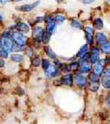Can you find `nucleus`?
I'll list each match as a JSON object with an SVG mask.
<instances>
[{
    "label": "nucleus",
    "instance_id": "nucleus-1",
    "mask_svg": "<svg viewBox=\"0 0 110 124\" xmlns=\"http://www.w3.org/2000/svg\"><path fill=\"white\" fill-rule=\"evenodd\" d=\"M0 47L5 49L7 53H10L12 51V48H13L12 39L7 33H5L0 37Z\"/></svg>",
    "mask_w": 110,
    "mask_h": 124
},
{
    "label": "nucleus",
    "instance_id": "nucleus-2",
    "mask_svg": "<svg viewBox=\"0 0 110 124\" xmlns=\"http://www.w3.org/2000/svg\"><path fill=\"white\" fill-rule=\"evenodd\" d=\"M10 37H11L12 40H14L16 42V44L20 45V46H25L27 41H28L27 37L22 35L21 33H18V32H14L10 35Z\"/></svg>",
    "mask_w": 110,
    "mask_h": 124
},
{
    "label": "nucleus",
    "instance_id": "nucleus-3",
    "mask_svg": "<svg viewBox=\"0 0 110 124\" xmlns=\"http://www.w3.org/2000/svg\"><path fill=\"white\" fill-rule=\"evenodd\" d=\"M44 34V31L41 27H34L33 28V31H32V38L36 40V41H40L42 40V37Z\"/></svg>",
    "mask_w": 110,
    "mask_h": 124
},
{
    "label": "nucleus",
    "instance_id": "nucleus-4",
    "mask_svg": "<svg viewBox=\"0 0 110 124\" xmlns=\"http://www.w3.org/2000/svg\"><path fill=\"white\" fill-rule=\"evenodd\" d=\"M73 81H74L75 85L79 87H84L87 85V79L84 77V75H76L73 77Z\"/></svg>",
    "mask_w": 110,
    "mask_h": 124
},
{
    "label": "nucleus",
    "instance_id": "nucleus-5",
    "mask_svg": "<svg viewBox=\"0 0 110 124\" xmlns=\"http://www.w3.org/2000/svg\"><path fill=\"white\" fill-rule=\"evenodd\" d=\"M40 1H37L35 3H32V4H28V5H23L21 7H18L17 9L19 10V11H22V12H29L32 9H34L38 6L40 5Z\"/></svg>",
    "mask_w": 110,
    "mask_h": 124
},
{
    "label": "nucleus",
    "instance_id": "nucleus-6",
    "mask_svg": "<svg viewBox=\"0 0 110 124\" xmlns=\"http://www.w3.org/2000/svg\"><path fill=\"white\" fill-rule=\"evenodd\" d=\"M45 74H46V76H48L50 78H53L59 75V71L55 66H50L47 70H45Z\"/></svg>",
    "mask_w": 110,
    "mask_h": 124
},
{
    "label": "nucleus",
    "instance_id": "nucleus-7",
    "mask_svg": "<svg viewBox=\"0 0 110 124\" xmlns=\"http://www.w3.org/2000/svg\"><path fill=\"white\" fill-rule=\"evenodd\" d=\"M61 81H62V85L71 86V85H73V77L70 74H67V75H63L62 78H61Z\"/></svg>",
    "mask_w": 110,
    "mask_h": 124
},
{
    "label": "nucleus",
    "instance_id": "nucleus-8",
    "mask_svg": "<svg viewBox=\"0 0 110 124\" xmlns=\"http://www.w3.org/2000/svg\"><path fill=\"white\" fill-rule=\"evenodd\" d=\"M16 30L21 33H28L29 31V27L28 26L26 23L19 22L16 25Z\"/></svg>",
    "mask_w": 110,
    "mask_h": 124
},
{
    "label": "nucleus",
    "instance_id": "nucleus-9",
    "mask_svg": "<svg viewBox=\"0 0 110 124\" xmlns=\"http://www.w3.org/2000/svg\"><path fill=\"white\" fill-rule=\"evenodd\" d=\"M95 40H96L97 44L102 45L103 43H105V42L107 41V38L103 33H96V35H95Z\"/></svg>",
    "mask_w": 110,
    "mask_h": 124
},
{
    "label": "nucleus",
    "instance_id": "nucleus-10",
    "mask_svg": "<svg viewBox=\"0 0 110 124\" xmlns=\"http://www.w3.org/2000/svg\"><path fill=\"white\" fill-rule=\"evenodd\" d=\"M91 71V65L86 62H83L81 66H80V72L82 74H88Z\"/></svg>",
    "mask_w": 110,
    "mask_h": 124
},
{
    "label": "nucleus",
    "instance_id": "nucleus-11",
    "mask_svg": "<svg viewBox=\"0 0 110 124\" xmlns=\"http://www.w3.org/2000/svg\"><path fill=\"white\" fill-rule=\"evenodd\" d=\"M102 85L106 89H110V77L107 75H105L101 78Z\"/></svg>",
    "mask_w": 110,
    "mask_h": 124
},
{
    "label": "nucleus",
    "instance_id": "nucleus-12",
    "mask_svg": "<svg viewBox=\"0 0 110 124\" xmlns=\"http://www.w3.org/2000/svg\"><path fill=\"white\" fill-rule=\"evenodd\" d=\"M93 71H94L95 74H96V75H101L102 73H103V71H104V65H102L99 62H97V63L95 64V66L93 68Z\"/></svg>",
    "mask_w": 110,
    "mask_h": 124
},
{
    "label": "nucleus",
    "instance_id": "nucleus-13",
    "mask_svg": "<svg viewBox=\"0 0 110 124\" xmlns=\"http://www.w3.org/2000/svg\"><path fill=\"white\" fill-rule=\"evenodd\" d=\"M93 25L95 27V29H96V30H102L103 27H104V23H103V20H102L101 18H95L94 20V24Z\"/></svg>",
    "mask_w": 110,
    "mask_h": 124
},
{
    "label": "nucleus",
    "instance_id": "nucleus-14",
    "mask_svg": "<svg viewBox=\"0 0 110 124\" xmlns=\"http://www.w3.org/2000/svg\"><path fill=\"white\" fill-rule=\"evenodd\" d=\"M101 50L102 52L106 54H109L110 53V42L106 41L105 43H103L101 45Z\"/></svg>",
    "mask_w": 110,
    "mask_h": 124
},
{
    "label": "nucleus",
    "instance_id": "nucleus-15",
    "mask_svg": "<svg viewBox=\"0 0 110 124\" xmlns=\"http://www.w3.org/2000/svg\"><path fill=\"white\" fill-rule=\"evenodd\" d=\"M64 21H65V17L63 15L58 14L54 17V23L55 24H61V23L64 22Z\"/></svg>",
    "mask_w": 110,
    "mask_h": 124
},
{
    "label": "nucleus",
    "instance_id": "nucleus-16",
    "mask_svg": "<svg viewBox=\"0 0 110 124\" xmlns=\"http://www.w3.org/2000/svg\"><path fill=\"white\" fill-rule=\"evenodd\" d=\"M10 60L15 62H21L22 60H23V57H22V55H20V54L16 53V54H12L10 56Z\"/></svg>",
    "mask_w": 110,
    "mask_h": 124
},
{
    "label": "nucleus",
    "instance_id": "nucleus-17",
    "mask_svg": "<svg viewBox=\"0 0 110 124\" xmlns=\"http://www.w3.org/2000/svg\"><path fill=\"white\" fill-rule=\"evenodd\" d=\"M44 49H45V53H47V55H48L49 57L51 58V59H54V60L56 59V54L53 53L52 50L51 49V48H50L49 46H46V47H45Z\"/></svg>",
    "mask_w": 110,
    "mask_h": 124
},
{
    "label": "nucleus",
    "instance_id": "nucleus-18",
    "mask_svg": "<svg viewBox=\"0 0 110 124\" xmlns=\"http://www.w3.org/2000/svg\"><path fill=\"white\" fill-rule=\"evenodd\" d=\"M56 30V26H55V24L54 23H51V24H48L47 25V28H46V32L49 33L50 35H51L54 31Z\"/></svg>",
    "mask_w": 110,
    "mask_h": 124
},
{
    "label": "nucleus",
    "instance_id": "nucleus-19",
    "mask_svg": "<svg viewBox=\"0 0 110 124\" xmlns=\"http://www.w3.org/2000/svg\"><path fill=\"white\" fill-rule=\"evenodd\" d=\"M89 60L91 63H96L99 61V53H91Z\"/></svg>",
    "mask_w": 110,
    "mask_h": 124
},
{
    "label": "nucleus",
    "instance_id": "nucleus-20",
    "mask_svg": "<svg viewBox=\"0 0 110 124\" xmlns=\"http://www.w3.org/2000/svg\"><path fill=\"white\" fill-rule=\"evenodd\" d=\"M87 50H88V45L87 44H85L84 45V46H82V48L80 49V51L78 52V53H77V57H82L84 54H85V53H87Z\"/></svg>",
    "mask_w": 110,
    "mask_h": 124
},
{
    "label": "nucleus",
    "instance_id": "nucleus-21",
    "mask_svg": "<svg viewBox=\"0 0 110 124\" xmlns=\"http://www.w3.org/2000/svg\"><path fill=\"white\" fill-rule=\"evenodd\" d=\"M89 79L91 80L92 83H98V81H99V75L95 74V73H92V74H90V75H89Z\"/></svg>",
    "mask_w": 110,
    "mask_h": 124
},
{
    "label": "nucleus",
    "instance_id": "nucleus-22",
    "mask_svg": "<svg viewBox=\"0 0 110 124\" xmlns=\"http://www.w3.org/2000/svg\"><path fill=\"white\" fill-rule=\"evenodd\" d=\"M72 27L74 28V29H78V30H81V29L83 28L82 24H81L78 20H75V19H73V20L72 21Z\"/></svg>",
    "mask_w": 110,
    "mask_h": 124
},
{
    "label": "nucleus",
    "instance_id": "nucleus-23",
    "mask_svg": "<svg viewBox=\"0 0 110 124\" xmlns=\"http://www.w3.org/2000/svg\"><path fill=\"white\" fill-rule=\"evenodd\" d=\"M31 63H32V65L35 67H38L40 65V63H41V61H40V58L38 57H35L32 59V61H31Z\"/></svg>",
    "mask_w": 110,
    "mask_h": 124
},
{
    "label": "nucleus",
    "instance_id": "nucleus-24",
    "mask_svg": "<svg viewBox=\"0 0 110 124\" xmlns=\"http://www.w3.org/2000/svg\"><path fill=\"white\" fill-rule=\"evenodd\" d=\"M71 70H72V68H71L70 64H63V65H62V71L63 73H70Z\"/></svg>",
    "mask_w": 110,
    "mask_h": 124
},
{
    "label": "nucleus",
    "instance_id": "nucleus-25",
    "mask_svg": "<svg viewBox=\"0 0 110 124\" xmlns=\"http://www.w3.org/2000/svg\"><path fill=\"white\" fill-rule=\"evenodd\" d=\"M41 62H42V67H43L44 70H47L49 67L51 66V63L47 59H43Z\"/></svg>",
    "mask_w": 110,
    "mask_h": 124
},
{
    "label": "nucleus",
    "instance_id": "nucleus-26",
    "mask_svg": "<svg viewBox=\"0 0 110 124\" xmlns=\"http://www.w3.org/2000/svg\"><path fill=\"white\" fill-rule=\"evenodd\" d=\"M7 56H8V53L2 47H0V58H7Z\"/></svg>",
    "mask_w": 110,
    "mask_h": 124
},
{
    "label": "nucleus",
    "instance_id": "nucleus-27",
    "mask_svg": "<svg viewBox=\"0 0 110 124\" xmlns=\"http://www.w3.org/2000/svg\"><path fill=\"white\" fill-rule=\"evenodd\" d=\"M50 37H51V35H50L49 33H47V32H44L43 37H42V40H41V41H42L43 43H48V41L50 40Z\"/></svg>",
    "mask_w": 110,
    "mask_h": 124
},
{
    "label": "nucleus",
    "instance_id": "nucleus-28",
    "mask_svg": "<svg viewBox=\"0 0 110 124\" xmlns=\"http://www.w3.org/2000/svg\"><path fill=\"white\" fill-rule=\"evenodd\" d=\"M89 88H90V90L93 91V92H96L97 90L99 89V85L97 84V83H94V84H92L90 85Z\"/></svg>",
    "mask_w": 110,
    "mask_h": 124
},
{
    "label": "nucleus",
    "instance_id": "nucleus-29",
    "mask_svg": "<svg viewBox=\"0 0 110 124\" xmlns=\"http://www.w3.org/2000/svg\"><path fill=\"white\" fill-rule=\"evenodd\" d=\"M85 38H86V40H87L88 44H92L93 43V35L92 34L85 33Z\"/></svg>",
    "mask_w": 110,
    "mask_h": 124
},
{
    "label": "nucleus",
    "instance_id": "nucleus-30",
    "mask_svg": "<svg viewBox=\"0 0 110 124\" xmlns=\"http://www.w3.org/2000/svg\"><path fill=\"white\" fill-rule=\"evenodd\" d=\"M45 21L47 22V24L54 23V18H52L51 16H46V18H45Z\"/></svg>",
    "mask_w": 110,
    "mask_h": 124
},
{
    "label": "nucleus",
    "instance_id": "nucleus-31",
    "mask_svg": "<svg viewBox=\"0 0 110 124\" xmlns=\"http://www.w3.org/2000/svg\"><path fill=\"white\" fill-rule=\"evenodd\" d=\"M84 31H85V33H88V34H92L94 33V31H93V28L91 27H85L84 28Z\"/></svg>",
    "mask_w": 110,
    "mask_h": 124
},
{
    "label": "nucleus",
    "instance_id": "nucleus-32",
    "mask_svg": "<svg viewBox=\"0 0 110 124\" xmlns=\"http://www.w3.org/2000/svg\"><path fill=\"white\" fill-rule=\"evenodd\" d=\"M106 106L110 108V92L107 94V96H106Z\"/></svg>",
    "mask_w": 110,
    "mask_h": 124
},
{
    "label": "nucleus",
    "instance_id": "nucleus-33",
    "mask_svg": "<svg viewBox=\"0 0 110 124\" xmlns=\"http://www.w3.org/2000/svg\"><path fill=\"white\" fill-rule=\"evenodd\" d=\"M70 65H71V68H72V69H76L77 67L79 66V63L76 62H72V63H70Z\"/></svg>",
    "mask_w": 110,
    "mask_h": 124
},
{
    "label": "nucleus",
    "instance_id": "nucleus-34",
    "mask_svg": "<svg viewBox=\"0 0 110 124\" xmlns=\"http://www.w3.org/2000/svg\"><path fill=\"white\" fill-rule=\"evenodd\" d=\"M53 84H54V85H62V81H61V79H60V80H55L53 82Z\"/></svg>",
    "mask_w": 110,
    "mask_h": 124
},
{
    "label": "nucleus",
    "instance_id": "nucleus-35",
    "mask_svg": "<svg viewBox=\"0 0 110 124\" xmlns=\"http://www.w3.org/2000/svg\"><path fill=\"white\" fill-rule=\"evenodd\" d=\"M54 65H55V67H62V62H59V61H55L54 62Z\"/></svg>",
    "mask_w": 110,
    "mask_h": 124
},
{
    "label": "nucleus",
    "instance_id": "nucleus-36",
    "mask_svg": "<svg viewBox=\"0 0 110 124\" xmlns=\"http://www.w3.org/2000/svg\"><path fill=\"white\" fill-rule=\"evenodd\" d=\"M5 66V61L3 58H0V67Z\"/></svg>",
    "mask_w": 110,
    "mask_h": 124
},
{
    "label": "nucleus",
    "instance_id": "nucleus-37",
    "mask_svg": "<svg viewBox=\"0 0 110 124\" xmlns=\"http://www.w3.org/2000/svg\"><path fill=\"white\" fill-rule=\"evenodd\" d=\"M95 0H84L83 2H84V4H91V3H93V2H95Z\"/></svg>",
    "mask_w": 110,
    "mask_h": 124
},
{
    "label": "nucleus",
    "instance_id": "nucleus-38",
    "mask_svg": "<svg viewBox=\"0 0 110 124\" xmlns=\"http://www.w3.org/2000/svg\"><path fill=\"white\" fill-rule=\"evenodd\" d=\"M17 93H18V95H23V94H24V91H23L21 88H18L17 89Z\"/></svg>",
    "mask_w": 110,
    "mask_h": 124
},
{
    "label": "nucleus",
    "instance_id": "nucleus-39",
    "mask_svg": "<svg viewBox=\"0 0 110 124\" xmlns=\"http://www.w3.org/2000/svg\"><path fill=\"white\" fill-rule=\"evenodd\" d=\"M8 1L9 0H0V3H1L2 5H6Z\"/></svg>",
    "mask_w": 110,
    "mask_h": 124
},
{
    "label": "nucleus",
    "instance_id": "nucleus-40",
    "mask_svg": "<svg viewBox=\"0 0 110 124\" xmlns=\"http://www.w3.org/2000/svg\"><path fill=\"white\" fill-rule=\"evenodd\" d=\"M106 75H107V76H109V77H110V68H108V69H106Z\"/></svg>",
    "mask_w": 110,
    "mask_h": 124
},
{
    "label": "nucleus",
    "instance_id": "nucleus-41",
    "mask_svg": "<svg viewBox=\"0 0 110 124\" xmlns=\"http://www.w3.org/2000/svg\"><path fill=\"white\" fill-rule=\"evenodd\" d=\"M107 62H110V55L108 56V57H107Z\"/></svg>",
    "mask_w": 110,
    "mask_h": 124
},
{
    "label": "nucleus",
    "instance_id": "nucleus-42",
    "mask_svg": "<svg viewBox=\"0 0 110 124\" xmlns=\"http://www.w3.org/2000/svg\"><path fill=\"white\" fill-rule=\"evenodd\" d=\"M2 18H2V15H1V14H0V21H1V20H2Z\"/></svg>",
    "mask_w": 110,
    "mask_h": 124
},
{
    "label": "nucleus",
    "instance_id": "nucleus-43",
    "mask_svg": "<svg viewBox=\"0 0 110 124\" xmlns=\"http://www.w3.org/2000/svg\"><path fill=\"white\" fill-rule=\"evenodd\" d=\"M14 1H16V2H20V1H22V0H14Z\"/></svg>",
    "mask_w": 110,
    "mask_h": 124
},
{
    "label": "nucleus",
    "instance_id": "nucleus-44",
    "mask_svg": "<svg viewBox=\"0 0 110 124\" xmlns=\"http://www.w3.org/2000/svg\"><path fill=\"white\" fill-rule=\"evenodd\" d=\"M107 2H108V3H110V0H107Z\"/></svg>",
    "mask_w": 110,
    "mask_h": 124
}]
</instances>
